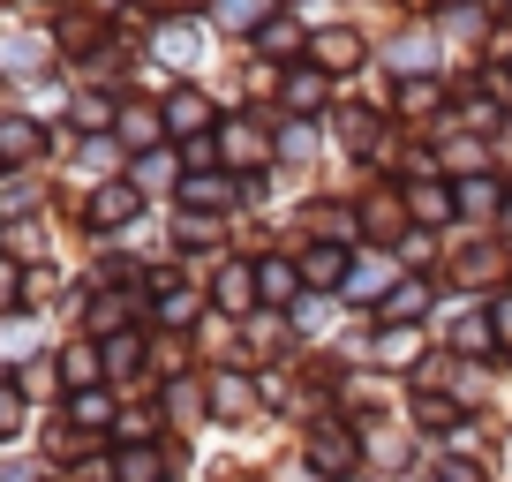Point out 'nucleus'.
I'll use <instances>...</instances> for the list:
<instances>
[{
  "label": "nucleus",
  "mask_w": 512,
  "mask_h": 482,
  "mask_svg": "<svg viewBox=\"0 0 512 482\" xmlns=\"http://www.w3.org/2000/svg\"><path fill=\"white\" fill-rule=\"evenodd\" d=\"M422 302H430V294H422V287H400V294H392V302H384V309H392V317H415Z\"/></svg>",
  "instance_id": "nucleus-5"
},
{
  "label": "nucleus",
  "mask_w": 512,
  "mask_h": 482,
  "mask_svg": "<svg viewBox=\"0 0 512 482\" xmlns=\"http://www.w3.org/2000/svg\"><path fill=\"white\" fill-rule=\"evenodd\" d=\"M219 302H226V309H249V272H226V279H219Z\"/></svg>",
  "instance_id": "nucleus-2"
},
{
  "label": "nucleus",
  "mask_w": 512,
  "mask_h": 482,
  "mask_svg": "<svg viewBox=\"0 0 512 482\" xmlns=\"http://www.w3.org/2000/svg\"><path fill=\"white\" fill-rule=\"evenodd\" d=\"M256 16H264V0H219V23H234V31H249Z\"/></svg>",
  "instance_id": "nucleus-1"
},
{
  "label": "nucleus",
  "mask_w": 512,
  "mask_h": 482,
  "mask_svg": "<svg viewBox=\"0 0 512 482\" xmlns=\"http://www.w3.org/2000/svg\"><path fill=\"white\" fill-rule=\"evenodd\" d=\"M128 211H136V196H128V189H113V196H98V219H128Z\"/></svg>",
  "instance_id": "nucleus-4"
},
{
  "label": "nucleus",
  "mask_w": 512,
  "mask_h": 482,
  "mask_svg": "<svg viewBox=\"0 0 512 482\" xmlns=\"http://www.w3.org/2000/svg\"><path fill=\"white\" fill-rule=\"evenodd\" d=\"M0 430H16V400L8 392H0Z\"/></svg>",
  "instance_id": "nucleus-6"
},
{
  "label": "nucleus",
  "mask_w": 512,
  "mask_h": 482,
  "mask_svg": "<svg viewBox=\"0 0 512 482\" xmlns=\"http://www.w3.org/2000/svg\"><path fill=\"white\" fill-rule=\"evenodd\" d=\"M497 332H505V339H512V302H497Z\"/></svg>",
  "instance_id": "nucleus-7"
},
{
  "label": "nucleus",
  "mask_w": 512,
  "mask_h": 482,
  "mask_svg": "<svg viewBox=\"0 0 512 482\" xmlns=\"http://www.w3.org/2000/svg\"><path fill=\"white\" fill-rule=\"evenodd\" d=\"M196 121H204V98L181 91V98H174V129H196Z\"/></svg>",
  "instance_id": "nucleus-3"
}]
</instances>
